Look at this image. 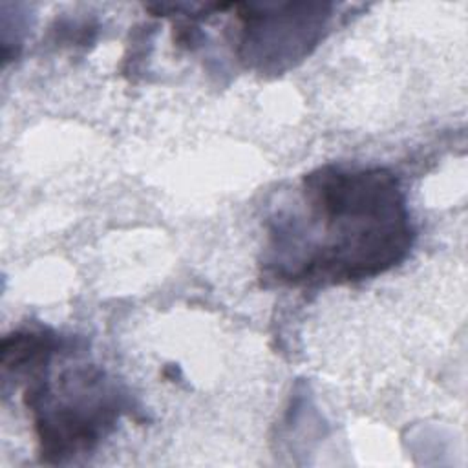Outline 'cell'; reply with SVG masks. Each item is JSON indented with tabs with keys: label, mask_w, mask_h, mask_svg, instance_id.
Returning <instances> with one entry per match:
<instances>
[{
	"label": "cell",
	"mask_w": 468,
	"mask_h": 468,
	"mask_svg": "<svg viewBox=\"0 0 468 468\" xmlns=\"http://www.w3.org/2000/svg\"><path fill=\"white\" fill-rule=\"evenodd\" d=\"M305 216L272 219L267 272L280 283H349L400 263L413 243L406 197L388 168L320 166L302 179Z\"/></svg>",
	"instance_id": "6da1fadb"
},
{
	"label": "cell",
	"mask_w": 468,
	"mask_h": 468,
	"mask_svg": "<svg viewBox=\"0 0 468 468\" xmlns=\"http://www.w3.org/2000/svg\"><path fill=\"white\" fill-rule=\"evenodd\" d=\"M62 395L46 378L33 375L24 404L33 413L40 455L60 463L79 452L91 450L121 413L117 391L95 367L68 369L60 377Z\"/></svg>",
	"instance_id": "7a4b0ae2"
},
{
	"label": "cell",
	"mask_w": 468,
	"mask_h": 468,
	"mask_svg": "<svg viewBox=\"0 0 468 468\" xmlns=\"http://www.w3.org/2000/svg\"><path fill=\"white\" fill-rule=\"evenodd\" d=\"M241 57L260 69L280 71L305 57L320 40L331 4H238Z\"/></svg>",
	"instance_id": "3957f363"
}]
</instances>
